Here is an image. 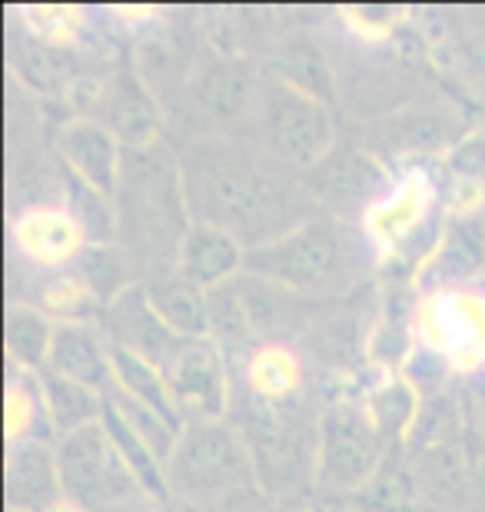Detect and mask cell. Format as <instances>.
Returning <instances> with one entry per match:
<instances>
[{"label": "cell", "instance_id": "1", "mask_svg": "<svg viewBox=\"0 0 485 512\" xmlns=\"http://www.w3.org/2000/svg\"><path fill=\"white\" fill-rule=\"evenodd\" d=\"M180 163L193 223L226 230L246 250L280 240L316 217V200L296 167L250 140L193 137Z\"/></svg>", "mask_w": 485, "mask_h": 512}, {"label": "cell", "instance_id": "2", "mask_svg": "<svg viewBox=\"0 0 485 512\" xmlns=\"http://www.w3.org/2000/svg\"><path fill=\"white\" fill-rule=\"evenodd\" d=\"M117 207V247L153 270H173L193 227L183 163L167 143L123 147Z\"/></svg>", "mask_w": 485, "mask_h": 512}, {"label": "cell", "instance_id": "3", "mask_svg": "<svg viewBox=\"0 0 485 512\" xmlns=\"http://www.w3.org/2000/svg\"><path fill=\"white\" fill-rule=\"evenodd\" d=\"M376 260L363 230L333 213H316L280 240L246 250L243 270L283 286L299 300H333L353 290Z\"/></svg>", "mask_w": 485, "mask_h": 512}, {"label": "cell", "instance_id": "4", "mask_svg": "<svg viewBox=\"0 0 485 512\" xmlns=\"http://www.w3.org/2000/svg\"><path fill=\"white\" fill-rule=\"evenodd\" d=\"M260 483L243 433L226 419L187 423L167 459L170 496L187 506H213L236 499Z\"/></svg>", "mask_w": 485, "mask_h": 512}, {"label": "cell", "instance_id": "5", "mask_svg": "<svg viewBox=\"0 0 485 512\" xmlns=\"http://www.w3.org/2000/svg\"><path fill=\"white\" fill-rule=\"evenodd\" d=\"M416 350L439 356L456 376L485 370V283L422 293L412 316Z\"/></svg>", "mask_w": 485, "mask_h": 512}, {"label": "cell", "instance_id": "6", "mask_svg": "<svg viewBox=\"0 0 485 512\" xmlns=\"http://www.w3.org/2000/svg\"><path fill=\"white\" fill-rule=\"evenodd\" d=\"M386 439L373 423L363 396H339L323 409L319 423L316 486L326 493H356L379 473Z\"/></svg>", "mask_w": 485, "mask_h": 512}, {"label": "cell", "instance_id": "7", "mask_svg": "<svg viewBox=\"0 0 485 512\" xmlns=\"http://www.w3.org/2000/svg\"><path fill=\"white\" fill-rule=\"evenodd\" d=\"M296 310H303L299 296L243 270L210 293V336L223 353H243L256 343L280 340V330H293L290 323H299Z\"/></svg>", "mask_w": 485, "mask_h": 512}, {"label": "cell", "instance_id": "8", "mask_svg": "<svg viewBox=\"0 0 485 512\" xmlns=\"http://www.w3.org/2000/svg\"><path fill=\"white\" fill-rule=\"evenodd\" d=\"M260 147L296 170H316L336 143V124L323 100L299 94L273 74L266 77L260 117H256Z\"/></svg>", "mask_w": 485, "mask_h": 512}, {"label": "cell", "instance_id": "9", "mask_svg": "<svg viewBox=\"0 0 485 512\" xmlns=\"http://www.w3.org/2000/svg\"><path fill=\"white\" fill-rule=\"evenodd\" d=\"M57 469L64 496L87 512H107L143 496L140 479L123 463L103 423L57 439Z\"/></svg>", "mask_w": 485, "mask_h": 512}, {"label": "cell", "instance_id": "10", "mask_svg": "<svg viewBox=\"0 0 485 512\" xmlns=\"http://www.w3.org/2000/svg\"><path fill=\"white\" fill-rule=\"evenodd\" d=\"M160 373L167 380L183 426L203 423V419H226L230 413V360L213 336H180L173 350L163 356Z\"/></svg>", "mask_w": 485, "mask_h": 512}, {"label": "cell", "instance_id": "11", "mask_svg": "<svg viewBox=\"0 0 485 512\" xmlns=\"http://www.w3.org/2000/svg\"><path fill=\"white\" fill-rule=\"evenodd\" d=\"M7 233L14 253L47 273L70 270L90 247L80 220L70 213V207H57V203H30L14 213Z\"/></svg>", "mask_w": 485, "mask_h": 512}, {"label": "cell", "instance_id": "12", "mask_svg": "<svg viewBox=\"0 0 485 512\" xmlns=\"http://www.w3.org/2000/svg\"><path fill=\"white\" fill-rule=\"evenodd\" d=\"M266 77L243 57H213L193 74L190 94L196 107L220 124H256Z\"/></svg>", "mask_w": 485, "mask_h": 512}, {"label": "cell", "instance_id": "13", "mask_svg": "<svg viewBox=\"0 0 485 512\" xmlns=\"http://www.w3.org/2000/svg\"><path fill=\"white\" fill-rule=\"evenodd\" d=\"M309 193L316 203L336 210V217L343 220L346 210H359V220L366 217V210L386 197L392 187V173L376 157H369L363 150H339L319 163L316 170H309Z\"/></svg>", "mask_w": 485, "mask_h": 512}, {"label": "cell", "instance_id": "14", "mask_svg": "<svg viewBox=\"0 0 485 512\" xmlns=\"http://www.w3.org/2000/svg\"><path fill=\"white\" fill-rule=\"evenodd\" d=\"M240 403L243 406H263V409H280L306 403V363L290 343L283 340H266L256 343L250 350L240 353Z\"/></svg>", "mask_w": 485, "mask_h": 512}, {"label": "cell", "instance_id": "15", "mask_svg": "<svg viewBox=\"0 0 485 512\" xmlns=\"http://www.w3.org/2000/svg\"><path fill=\"white\" fill-rule=\"evenodd\" d=\"M97 320H100V330L107 333L110 346L127 350L133 356H143V360H150L153 366H160L163 356L180 340L167 326V320L160 316L157 306H153L143 283H133L120 296H113L100 310Z\"/></svg>", "mask_w": 485, "mask_h": 512}, {"label": "cell", "instance_id": "16", "mask_svg": "<svg viewBox=\"0 0 485 512\" xmlns=\"http://www.w3.org/2000/svg\"><path fill=\"white\" fill-rule=\"evenodd\" d=\"M57 157L70 177L84 180L87 187L100 190L103 197L117 193L123 143L113 137L110 127L94 117H74L57 130Z\"/></svg>", "mask_w": 485, "mask_h": 512}, {"label": "cell", "instance_id": "17", "mask_svg": "<svg viewBox=\"0 0 485 512\" xmlns=\"http://www.w3.org/2000/svg\"><path fill=\"white\" fill-rule=\"evenodd\" d=\"M4 499L7 509L17 512H47L64 496L57 469V443H10L4 463Z\"/></svg>", "mask_w": 485, "mask_h": 512}, {"label": "cell", "instance_id": "18", "mask_svg": "<svg viewBox=\"0 0 485 512\" xmlns=\"http://www.w3.org/2000/svg\"><path fill=\"white\" fill-rule=\"evenodd\" d=\"M103 124L123 147H147L160 143L163 133V110L160 100L147 84V77L137 67H120L110 77L107 97H103Z\"/></svg>", "mask_w": 485, "mask_h": 512}, {"label": "cell", "instance_id": "19", "mask_svg": "<svg viewBox=\"0 0 485 512\" xmlns=\"http://www.w3.org/2000/svg\"><path fill=\"white\" fill-rule=\"evenodd\" d=\"M485 270V217H446L436 250L416 276L422 293L479 283Z\"/></svg>", "mask_w": 485, "mask_h": 512}, {"label": "cell", "instance_id": "20", "mask_svg": "<svg viewBox=\"0 0 485 512\" xmlns=\"http://www.w3.org/2000/svg\"><path fill=\"white\" fill-rule=\"evenodd\" d=\"M47 370L107 393L113 383V346L107 333L94 323H57Z\"/></svg>", "mask_w": 485, "mask_h": 512}, {"label": "cell", "instance_id": "21", "mask_svg": "<svg viewBox=\"0 0 485 512\" xmlns=\"http://www.w3.org/2000/svg\"><path fill=\"white\" fill-rule=\"evenodd\" d=\"M243 260H246V247L236 237H230L220 227H210V223H193L177 253V266L173 270L187 283L213 293L216 286L230 283L233 276L243 273Z\"/></svg>", "mask_w": 485, "mask_h": 512}, {"label": "cell", "instance_id": "22", "mask_svg": "<svg viewBox=\"0 0 485 512\" xmlns=\"http://www.w3.org/2000/svg\"><path fill=\"white\" fill-rule=\"evenodd\" d=\"M273 77L283 80L286 87L299 90V94H309L323 104H333L336 100V77H333V64L326 60V50L319 47V40L306 30H296L276 47L273 54Z\"/></svg>", "mask_w": 485, "mask_h": 512}, {"label": "cell", "instance_id": "23", "mask_svg": "<svg viewBox=\"0 0 485 512\" xmlns=\"http://www.w3.org/2000/svg\"><path fill=\"white\" fill-rule=\"evenodd\" d=\"M150 293L153 306L167 320V326L177 336H210V293L200 286L187 283L177 270H160L153 273L150 283H143Z\"/></svg>", "mask_w": 485, "mask_h": 512}, {"label": "cell", "instance_id": "24", "mask_svg": "<svg viewBox=\"0 0 485 512\" xmlns=\"http://www.w3.org/2000/svg\"><path fill=\"white\" fill-rule=\"evenodd\" d=\"M4 429H7V446L30 443V439L57 443L37 373L17 370L10 363H7V389H4Z\"/></svg>", "mask_w": 485, "mask_h": 512}, {"label": "cell", "instance_id": "25", "mask_svg": "<svg viewBox=\"0 0 485 512\" xmlns=\"http://www.w3.org/2000/svg\"><path fill=\"white\" fill-rule=\"evenodd\" d=\"M57 323L30 303H10L4 313V350L7 363L17 370L40 373L47 370L50 346H54Z\"/></svg>", "mask_w": 485, "mask_h": 512}, {"label": "cell", "instance_id": "26", "mask_svg": "<svg viewBox=\"0 0 485 512\" xmlns=\"http://www.w3.org/2000/svg\"><path fill=\"white\" fill-rule=\"evenodd\" d=\"M40 389H44V403H47V416L50 426H54V436L64 439L70 433H80L87 426H97L103 419V393L90 386H80L67 376H57L50 370L37 373Z\"/></svg>", "mask_w": 485, "mask_h": 512}, {"label": "cell", "instance_id": "27", "mask_svg": "<svg viewBox=\"0 0 485 512\" xmlns=\"http://www.w3.org/2000/svg\"><path fill=\"white\" fill-rule=\"evenodd\" d=\"M34 303L54 323H90L103 310L94 286L84 280V273L77 266L40 276L34 283Z\"/></svg>", "mask_w": 485, "mask_h": 512}, {"label": "cell", "instance_id": "28", "mask_svg": "<svg viewBox=\"0 0 485 512\" xmlns=\"http://www.w3.org/2000/svg\"><path fill=\"white\" fill-rule=\"evenodd\" d=\"M363 399L386 443L402 439L419 419V389L402 373H386L383 380H376L366 389Z\"/></svg>", "mask_w": 485, "mask_h": 512}, {"label": "cell", "instance_id": "29", "mask_svg": "<svg viewBox=\"0 0 485 512\" xmlns=\"http://www.w3.org/2000/svg\"><path fill=\"white\" fill-rule=\"evenodd\" d=\"M113 386L123 389V393L133 396L147 409H153V413L163 416L170 426H177L183 433V419L177 413V406H173L160 366H153L150 360H143V356H133L127 350H117V346H113Z\"/></svg>", "mask_w": 485, "mask_h": 512}, {"label": "cell", "instance_id": "30", "mask_svg": "<svg viewBox=\"0 0 485 512\" xmlns=\"http://www.w3.org/2000/svg\"><path fill=\"white\" fill-rule=\"evenodd\" d=\"M14 17L24 24V34L40 40L47 47H57V50H70L77 47L80 40L87 37V14L80 7H67V4H57V7H47V4H37V7H20L14 10Z\"/></svg>", "mask_w": 485, "mask_h": 512}, {"label": "cell", "instance_id": "31", "mask_svg": "<svg viewBox=\"0 0 485 512\" xmlns=\"http://www.w3.org/2000/svg\"><path fill=\"white\" fill-rule=\"evenodd\" d=\"M462 124L449 120L446 114H399L396 127L386 137L392 140L396 150H416V153H432L442 147H456L462 143Z\"/></svg>", "mask_w": 485, "mask_h": 512}, {"label": "cell", "instance_id": "32", "mask_svg": "<svg viewBox=\"0 0 485 512\" xmlns=\"http://www.w3.org/2000/svg\"><path fill=\"white\" fill-rule=\"evenodd\" d=\"M10 57H14V67H20L27 84L37 90H67L77 80L74 64H70V50L47 47L34 37H27L24 47L10 50Z\"/></svg>", "mask_w": 485, "mask_h": 512}, {"label": "cell", "instance_id": "33", "mask_svg": "<svg viewBox=\"0 0 485 512\" xmlns=\"http://www.w3.org/2000/svg\"><path fill=\"white\" fill-rule=\"evenodd\" d=\"M402 20H406V10L399 7H343L339 10V24L349 30L353 37L366 40V44H386L399 34Z\"/></svg>", "mask_w": 485, "mask_h": 512}, {"label": "cell", "instance_id": "34", "mask_svg": "<svg viewBox=\"0 0 485 512\" xmlns=\"http://www.w3.org/2000/svg\"><path fill=\"white\" fill-rule=\"evenodd\" d=\"M446 177L449 180H479L485 183V133L462 137V143L449 150L446 157Z\"/></svg>", "mask_w": 485, "mask_h": 512}, {"label": "cell", "instance_id": "35", "mask_svg": "<svg viewBox=\"0 0 485 512\" xmlns=\"http://www.w3.org/2000/svg\"><path fill=\"white\" fill-rule=\"evenodd\" d=\"M110 17L117 20V24H123L127 30H140L147 24H157V20H163V14L157 7H113Z\"/></svg>", "mask_w": 485, "mask_h": 512}, {"label": "cell", "instance_id": "36", "mask_svg": "<svg viewBox=\"0 0 485 512\" xmlns=\"http://www.w3.org/2000/svg\"><path fill=\"white\" fill-rule=\"evenodd\" d=\"M107 512H173L170 509V499H157V496H137V499H130V503H123V506H113Z\"/></svg>", "mask_w": 485, "mask_h": 512}, {"label": "cell", "instance_id": "37", "mask_svg": "<svg viewBox=\"0 0 485 512\" xmlns=\"http://www.w3.org/2000/svg\"><path fill=\"white\" fill-rule=\"evenodd\" d=\"M47 512H87L84 506H77L74 499H60V503L54 509H47Z\"/></svg>", "mask_w": 485, "mask_h": 512}, {"label": "cell", "instance_id": "38", "mask_svg": "<svg viewBox=\"0 0 485 512\" xmlns=\"http://www.w3.org/2000/svg\"><path fill=\"white\" fill-rule=\"evenodd\" d=\"M399 512H442V509L432 506V503H406Z\"/></svg>", "mask_w": 485, "mask_h": 512}, {"label": "cell", "instance_id": "39", "mask_svg": "<svg viewBox=\"0 0 485 512\" xmlns=\"http://www.w3.org/2000/svg\"><path fill=\"white\" fill-rule=\"evenodd\" d=\"M7 512H17V509H7Z\"/></svg>", "mask_w": 485, "mask_h": 512}]
</instances>
